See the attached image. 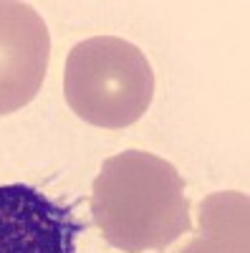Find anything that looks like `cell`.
Here are the masks:
<instances>
[{
    "label": "cell",
    "mask_w": 250,
    "mask_h": 253,
    "mask_svg": "<svg viewBox=\"0 0 250 253\" xmlns=\"http://www.w3.org/2000/svg\"><path fill=\"white\" fill-rule=\"evenodd\" d=\"M83 228L73 205L31 185H0V253H76Z\"/></svg>",
    "instance_id": "obj_4"
},
{
    "label": "cell",
    "mask_w": 250,
    "mask_h": 253,
    "mask_svg": "<svg viewBox=\"0 0 250 253\" xmlns=\"http://www.w3.org/2000/svg\"><path fill=\"white\" fill-rule=\"evenodd\" d=\"M51 36L40 13L18 0H0V117L31 104L48 71Z\"/></svg>",
    "instance_id": "obj_3"
},
{
    "label": "cell",
    "mask_w": 250,
    "mask_h": 253,
    "mask_svg": "<svg viewBox=\"0 0 250 253\" xmlns=\"http://www.w3.org/2000/svg\"><path fill=\"white\" fill-rule=\"evenodd\" d=\"M91 215L101 238L124 253L164 251L192 233L182 175L172 162L144 150L101 162L91 187Z\"/></svg>",
    "instance_id": "obj_1"
},
{
    "label": "cell",
    "mask_w": 250,
    "mask_h": 253,
    "mask_svg": "<svg viewBox=\"0 0 250 253\" xmlns=\"http://www.w3.org/2000/svg\"><path fill=\"white\" fill-rule=\"evenodd\" d=\"M192 233L177 253H250V198L235 190L207 195Z\"/></svg>",
    "instance_id": "obj_5"
},
{
    "label": "cell",
    "mask_w": 250,
    "mask_h": 253,
    "mask_svg": "<svg viewBox=\"0 0 250 253\" xmlns=\"http://www.w3.org/2000/svg\"><path fill=\"white\" fill-rule=\"evenodd\" d=\"M154 86L149 58L124 38L94 36L69 51L64 74L66 104L78 119L94 126H132L147 114Z\"/></svg>",
    "instance_id": "obj_2"
}]
</instances>
